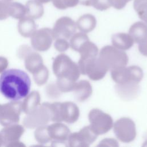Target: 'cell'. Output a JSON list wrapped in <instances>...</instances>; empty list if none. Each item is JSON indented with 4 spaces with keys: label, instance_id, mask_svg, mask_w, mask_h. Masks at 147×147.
I'll return each instance as SVG.
<instances>
[{
    "label": "cell",
    "instance_id": "cell-10",
    "mask_svg": "<svg viewBox=\"0 0 147 147\" xmlns=\"http://www.w3.org/2000/svg\"><path fill=\"white\" fill-rule=\"evenodd\" d=\"M22 102L11 100L0 105V124L3 126L18 123L22 111Z\"/></svg>",
    "mask_w": 147,
    "mask_h": 147
},
{
    "label": "cell",
    "instance_id": "cell-7",
    "mask_svg": "<svg viewBox=\"0 0 147 147\" xmlns=\"http://www.w3.org/2000/svg\"><path fill=\"white\" fill-rule=\"evenodd\" d=\"M78 64L80 74L87 75L91 80L94 81L102 79L108 71L102 64L98 56L87 59H80Z\"/></svg>",
    "mask_w": 147,
    "mask_h": 147
},
{
    "label": "cell",
    "instance_id": "cell-25",
    "mask_svg": "<svg viewBox=\"0 0 147 147\" xmlns=\"http://www.w3.org/2000/svg\"><path fill=\"white\" fill-rule=\"evenodd\" d=\"M37 30L34 20L27 17L20 19L18 23V31L24 37H30Z\"/></svg>",
    "mask_w": 147,
    "mask_h": 147
},
{
    "label": "cell",
    "instance_id": "cell-36",
    "mask_svg": "<svg viewBox=\"0 0 147 147\" xmlns=\"http://www.w3.org/2000/svg\"><path fill=\"white\" fill-rule=\"evenodd\" d=\"M98 146H118V142L114 138H105L102 140L100 143L98 144Z\"/></svg>",
    "mask_w": 147,
    "mask_h": 147
},
{
    "label": "cell",
    "instance_id": "cell-15",
    "mask_svg": "<svg viewBox=\"0 0 147 147\" xmlns=\"http://www.w3.org/2000/svg\"><path fill=\"white\" fill-rule=\"evenodd\" d=\"M49 136L53 143H64L67 142L71 133L69 127L62 122H54L47 125Z\"/></svg>",
    "mask_w": 147,
    "mask_h": 147
},
{
    "label": "cell",
    "instance_id": "cell-27",
    "mask_svg": "<svg viewBox=\"0 0 147 147\" xmlns=\"http://www.w3.org/2000/svg\"><path fill=\"white\" fill-rule=\"evenodd\" d=\"M133 7L139 18L147 25V0H134Z\"/></svg>",
    "mask_w": 147,
    "mask_h": 147
},
{
    "label": "cell",
    "instance_id": "cell-29",
    "mask_svg": "<svg viewBox=\"0 0 147 147\" xmlns=\"http://www.w3.org/2000/svg\"><path fill=\"white\" fill-rule=\"evenodd\" d=\"M34 136L35 140L41 144H45L51 141V139L48 132L47 125L36 128L34 131Z\"/></svg>",
    "mask_w": 147,
    "mask_h": 147
},
{
    "label": "cell",
    "instance_id": "cell-28",
    "mask_svg": "<svg viewBox=\"0 0 147 147\" xmlns=\"http://www.w3.org/2000/svg\"><path fill=\"white\" fill-rule=\"evenodd\" d=\"M35 83L39 86L45 84L49 78V70L44 65L33 74Z\"/></svg>",
    "mask_w": 147,
    "mask_h": 147
},
{
    "label": "cell",
    "instance_id": "cell-5",
    "mask_svg": "<svg viewBox=\"0 0 147 147\" xmlns=\"http://www.w3.org/2000/svg\"><path fill=\"white\" fill-rule=\"evenodd\" d=\"M110 71L111 78L117 84H139L144 76L142 69L137 65H126Z\"/></svg>",
    "mask_w": 147,
    "mask_h": 147
},
{
    "label": "cell",
    "instance_id": "cell-11",
    "mask_svg": "<svg viewBox=\"0 0 147 147\" xmlns=\"http://www.w3.org/2000/svg\"><path fill=\"white\" fill-rule=\"evenodd\" d=\"M97 137L90 126H86L78 131L71 133L67 142L71 147H87L96 140Z\"/></svg>",
    "mask_w": 147,
    "mask_h": 147
},
{
    "label": "cell",
    "instance_id": "cell-22",
    "mask_svg": "<svg viewBox=\"0 0 147 147\" xmlns=\"http://www.w3.org/2000/svg\"><path fill=\"white\" fill-rule=\"evenodd\" d=\"M129 34L138 44L147 38V25L142 21L136 22L130 27Z\"/></svg>",
    "mask_w": 147,
    "mask_h": 147
},
{
    "label": "cell",
    "instance_id": "cell-31",
    "mask_svg": "<svg viewBox=\"0 0 147 147\" xmlns=\"http://www.w3.org/2000/svg\"><path fill=\"white\" fill-rule=\"evenodd\" d=\"M45 94L49 98H56L60 96L61 92L58 88L56 83H52L46 87Z\"/></svg>",
    "mask_w": 147,
    "mask_h": 147
},
{
    "label": "cell",
    "instance_id": "cell-16",
    "mask_svg": "<svg viewBox=\"0 0 147 147\" xmlns=\"http://www.w3.org/2000/svg\"><path fill=\"white\" fill-rule=\"evenodd\" d=\"M24 131V127L18 123L4 126L1 130L0 133L4 141L5 145L10 142L19 140L23 135Z\"/></svg>",
    "mask_w": 147,
    "mask_h": 147
},
{
    "label": "cell",
    "instance_id": "cell-3",
    "mask_svg": "<svg viewBox=\"0 0 147 147\" xmlns=\"http://www.w3.org/2000/svg\"><path fill=\"white\" fill-rule=\"evenodd\" d=\"M52 69L57 78L76 82L81 75L79 65L68 56L61 53L53 60Z\"/></svg>",
    "mask_w": 147,
    "mask_h": 147
},
{
    "label": "cell",
    "instance_id": "cell-24",
    "mask_svg": "<svg viewBox=\"0 0 147 147\" xmlns=\"http://www.w3.org/2000/svg\"><path fill=\"white\" fill-rule=\"evenodd\" d=\"M75 51L80 54V59L96 57L98 55L99 53V49L97 46L89 39L81 43Z\"/></svg>",
    "mask_w": 147,
    "mask_h": 147
},
{
    "label": "cell",
    "instance_id": "cell-19",
    "mask_svg": "<svg viewBox=\"0 0 147 147\" xmlns=\"http://www.w3.org/2000/svg\"><path fill=\"white\" fill-rule=\"evenodd\" d=\"M40 100L41 97L38 91H33L29 92L21 103L22 111L26 114L32 113L40 105Z\"/></svg>",
    "mask_w": 147,
    "mask_h": 147
},
{
    "label": "cell",
    "instance_id": "cell-14",
    "mask_svg": "<svg viewBox=\"0 0 147 147\" xmlns=\"http://www.w3.org/2000/svg\"><path fill=\"white\" fill-rule=\"evenodd\" d=\"M25 6L17 2H10L7 0H0V20H3L9 17L20 20L26 16Z\"/></svg>",
    "mask_w": 147,
    "mask_h": 147
},
{
    "label": "cell",
    "instance_id": "cell-38",
    "mask_svg": "<svg viewBox=\"0 0 147 147\" xmlns=\"http://www.w3.org/2000/svg\"><path fill=\"white\" fill-rule=\"evenodd\" d=\"M8 65V60L3 56H0V74L2 73L6 69Z\"/></svg>",
    "mask_w": 147,
    "mask_h": 147
},
{
    "label": "cell",
    "instance_id": "cell-34",
    "mask_svg": "<svg viewBox=\"0 0 147 147\" xmlns=\"http://www.w3.org/2000/svg\"><path fill=\"white\" fill-rule=\"evenodd\" d=\"M32 48L28 45H21L19 47L17 51V56L20 59H23L30 51H32Z\"/></svg>",
    "mask_w": 147,
    "mask_h": 147
},
{
    "label": "cell",
    "instance_id": "cell-12",
    "mask_svg": "<svg viewBox=\"0 0 147 147\" xmlns=\"http://www.w3.org/2000/svg\"><path fill=\"white\" fill-rule=\"evenodd\" d=\"M76 22L71 18L67 16L61 17L56 20L52 29L54 40H68L76 33Z\"/></svg>",
    "mask_w": 147,
    "mask_h": 147
},
{
    "label": "cell",
    "instance_id": "cell-30",
    "mask_svg": "<svg viewBox=\"0 0 147 147\" xmlns=\"http://www.w3.org/2000/svg\"><path fill=\"white\" fill-rule=\"evenodd\" d=\"M53 6L58 9L64 10L77 6L79 0H51Z\"/></svg>",
    "mask_w": 147,
    "mask_h": 147
},
{
    "label": "cell",
    "instance_id": "cell-40",
    "mask_svg": "<svg viewBox=\"0 0 147 147\" xmlns=\"http://www.w3.org/2000/svg\"><path fill=\"white\" fill-rule=\"evenodd\" d=\"M91 2L92 0H79V3L86 6H91Z\"/></svg>",
    "mask_w": 147,
    "mask_h": 147
},
{
    "label": "cell",
    "instance_id": "cell-20",
    "mask_svg": "<svg viewBox=\"0 0 147 147\" xmlns=\"http://www.w3.org/2000/svg\"><path fill=\"white\" fill-rule=\"evenodd\" d=\"M111 43L113 46L125 51L131 48L134 41L129 33H118L111 37Z\"/></svg>",
    "mask_w": 147,
    "mask_h": 147
},
{
    "label": "cell",
    "instance_id": "cell-32",
    "mask_svg": "<svg viewBox=\"0 0 147 147\" xmlns=\"http://www.w3.org/2000/svg\"><path fill=\"white\" fill-rule=\"evenodd\" d=\"M91 6L100 11L106 10L111 6L110 0H92Z\"/></svg>",
    "mask_w": 147,
    "mask_h": 147
},
{
    "label": "cell",
    "instance_id": "cell-2",
    "mask_svg": "<svg viewBox=\"0 0 147 147\" xmlns=\"http://www.w3.org/2000/svg\"><path fill=\"white\" fill-rule=\"evenodd\" d=\"M51 115V121L74 123L79 119L80 111L77 105L69 101L47 102Z\"/></svg>",
    "mask_w": 147,
    "mask_h": 147
},
{
    "label": "cell",
    "instance_id": "cell-33",
    "mask_svg": "<svg viewBox=\"0 0 147 147\" xmlns=\"http://www.w3.org/2000/svg\"><path fill=\"white\" fill-rule=\"evenodd\" d=\"M54 47L59 52H63L69 48V43L68 40L64 38H56L55 40Z\"/></svg>",
    "mask_w": 147,
    "mask_h": 147
},
{
    "label": "cell",
    "instance_id": "cell-42",
    "mask_svg": "<svg viewBox=\"0 0 147 147\" xmlns=\"http://www.w3.org/2000/svg\"><path fill=\"white\" fill-rule=\"evenodd\" d=\"M38 1H39L40 2H41V3H47L49 2L51 0H37Z\"/></svg>",
    "mask_w": 147,
    "mask_h": 147
},
{
    "label": "cell",
    "instance_id": "cell-17",
    "mask_svg": "<svg viewBox=\"0 0 147 147\" xmlns=\"http://www.w3.org/2000/svg\"><path fill=\"white\" fill-rule=\"evenodd\" d=\"M72 91L76 100L79 102H83L91 95L92 88L88 81L81 80L75 82Z\"/></svg>",
    "mask_w": 147,
    "mask_h": 147
},
{
    "label": "cell",
    "instance_id": "cell-6",
    "mask_svg": "<svg viewBox=\"0 0 147 147\" xmlns=\"http://www.w3.org/2000/svg\"><path fill=\"white\" fill-rule=\"evenodd\" d=\"M90 127L98 136L109 131L113 126L112 117L98 109L90 110L88 115Z\"/></svg>",
    "mask_w": 147,
    "mask_h": 147
},
{
    "label": "cell",
    "instance_id": "cell-18",
    "mask_svg": "<svg viewBox=\"0 0 147 147\" xmlns=\"http://www.w3.org/2000/svg\"><path fill=\"white\" fill-rule=\"evenodd\" d=\"M115 89L118 96L122 99L126 100H131L137 96L139 92V84H115Z\"/></svg>",
    "mask_w": 147,
    "mask_h": 147
},
{
    "label": "cell",
    "instance_id": "cell-4",
    "mask_svg": "<svg viewBox=\"0 0 147 147\" xmlns=\"http://www.w3.org/2000/svg\"><path fill=\"white\" fill-rule=\"evenodd\" d=\"M98 57L108 71L126 66L129 61L126 53L113 45H106L99 52Z\"/></svg>",
    "mask_w": 147,
    "mask_h": 147
},
{
    "label": "cell",
    "instance_id": "cell-9",
    "mask_svg": "<svg viewBox=\"0 0 147 147\" xmlns=\"http://www.w3.org/2000/svg\"><path fill=\"white\" fill-rule=\"evenodd\" d=\"M51 121L50 111L47 102L42 103L32 113L26 114L23 120L24 126L29 129H36L47 125Z\"/></svg>",
    "mask_w": 147,
    "mask_h": 147
},
{
    "label": "cell",
    "instance_id": "cell-13",
    "mask_svg": "<svg viewBox=\"0 0 147 147\" xmlns=\"http://www.w3.org/2000/svg\"><path fill=\"white\" fill-rule=\"evenodd\" d=\"M30 38L32 48L38 52L48 51L54 40L52 30L49 28H42L36 30Z\"/></svg>",
    "mask_w": 147,
    "mask_h": 147
},
{
    "label": "cell",
    "instance_id": "cell-21",
    "mask_svg": "<svg viewBox=\"0 0 147 147\" xmlns=\"http://www.w3.org/2000/svg\"><path fill=\"white\" fill-rule=\"evenodd\" d=\"M24 60L26 69L32 74L44 65L41 56L36 51H30Z\"/></svg>",
    "mask_w": 147,
    "mask_h": 147
},
{
    "label": "cell",
    "instance_id": "cell-8",
    "mask_svg": "<svg viewBox=\"0 0 147 147\" xmlns=\"http://www.w3.org/2000/svg\"><path fill=\"white\" fill-rule=\"evenodd\" d=\"M113 128L117 139L122 142H131L136 137V124L130 118L122 117L118 119L114 123Z\"/></svg>",
    "mask_w": 147,
    "mask_h": 147
},
{
    "label": "cell",
    "instance_id": "cell-41",
    "mask_svg": "<svg viewBox=\"0 0 147 147\" xmlns=\"http://www.w3.org/2000/svg\"><path fill=\"white\" fill-rule=\"evenodd\" d=\"M2 145H5V143H4V141L3 140V138L2 137V135L0 133V146H1Z\"/></svg>",
    "mask_w": 147,
    "mask_h": 147
},
{
    "label": "cell",
    "instance_id": "cell-43",
    "mask_svg": "<svg viewBox=\"0 0 147 147\" xmlns=\"http://www.w3.org/2000/svg\"><path fill=\"white\" fill-rule=\"evenodd\" d=\"M143 145H144V146H147V137H146V140L144 141V144Z\"/></svg>",
    "mask_w": 147,
    "mask_h": 147
},
{
    "label": "cell",
    "instance_id": "cell-44",
    "mask_svg": "<svg viewBox=\"0 0 147 147\" xmlns=\"http://www.w3.org/2000/svg\"><path fill=\"white\" fill-rule=\"evenodd\" d=\"M7 1H12V0H7Z\"/></svg>",
    "mask_w": 147,
    "mask_h": 147
},
{
    "label": "cell",
    "instance_id": "cell-26",
    "mask_svg": "<svg viewBox=\"0 0 147 147\" xmlns=\"http://www.w3.org/2000/svg\"><path fill=\"white\" fill-rule=\"evenodd\" d=\"M26 16L33 20L38 19L44 14V7L42 4L37 0H28L26 4Z\"/></svg>",
    "mask_w": 147,
    "mask_h": 147
},
{
    "label": "cell",
    "instance_id": "cell-39",
    "mask_svg": "<svg viewBox=\"0 0 147 147\" xmlns=\"http://www.w3.org/2000/svg\"><path fill=\"white\" fill-rule=\"evenodd\" d=\"M6 146H16V147H21V146H25V145L21 141H19V140L17 141H14L12 142H10L5 145Z\"/></svg>",
    "mask_w": 147,
    "mask_h": 147
},
{
    "label": "cell",
    "instance_id": "cell-35",
    "mask_svg": "<svg viewBox=\"0 0 147 147\" xmlns=\"http://www.w3.org/2000/svg\"><path fill=\"white\" fill-rule=\"evenodd\" d=\"M131 0H110L111 5L117 10L122 9Z\"/></svg>",
    "mask_w": 147,
    "mask_h": 147
},
{
    "label": "cell",
    "instance_id": "cell-23",
    "mask_svg": "<svg viewBox=\"0 0 147 147\" xmlns=\"http://www.w3.org/2000/svg\"><path fill=\"white\" fill-rule=\"evenodd\" d=\"M76 25L77 28L80 32L87 33L95 29L96 25V20L93 15L85 14L78 18Z\"/></svg>",
    "mask_w": 147,
    "mask_h": 147
},
{
    "label": "cell",
    "instance_id": "cell-1",
    "mask_svg": "<svg viewBox=\"0 0 147 147\" xmlns=\"http://www.w3.org/2000/svg\"><path fill=\"white\" fill-rule=\"evenodd\" d=\"M30 87L29 75L21 69H6L0 75V92L10 100L24 98L29 93Z\"/></svg>",
    "mask_w": 147,
    "mask_h": 147
},
{
    "label": "cell",
    "instance_id": "cell-37",
    "mask_svg": "<svg viewBox=\"0 0 147 147\" xmlns=\"http://www.w3.org/2000/svg\"><path fill=\"white\" fill-rule=\"evenodd\" d=\"M138 48L141 54L145 56H147V38L138 44Z\"/></svg>",
    "mask_w": 147,
    "mask_h": 147
}]
</instances>
